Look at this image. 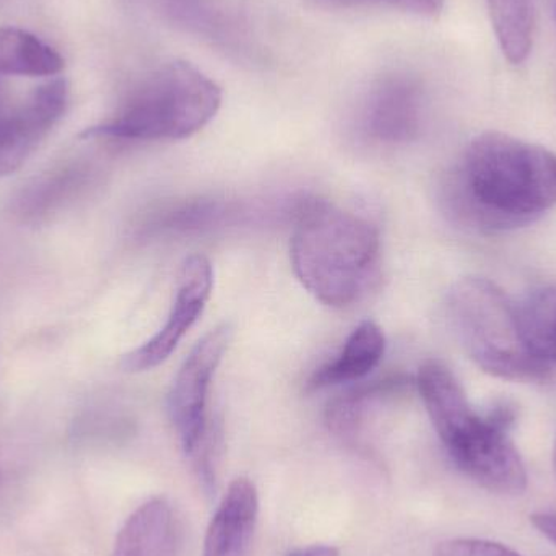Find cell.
<instances>
[{
  "instance_id": "1",
  "label": "cell",
  "mask_w": 556,
  "mask_h": 556,
  "mask_svg": "<svg viewBox=\"0 0 556 556\" xmlns=\"http://www.w3.org/2000/svg\"><path fill=\"white\" fill-rule=\"evenodd\" d=\"M443 202L453 220L479 233L534 224L556 207V155L506 134H482L447 173Z\"/></svg>"
},
{
  "instance_id": "2",
  "label": "cell",
  "mask_w": 556,
  "mask_h": 556,
  "mask_svg": "<svg viewBox=\"0 0 556 556\" xmlns=\"http://www.w3.org/2000/svg\"><path fill=\"white\" fill-rule=\"evenodd\" d=\"M415 386L441 443L467 477L498 495L526 492L528 470L509 438L518 417L509 402L479 414L453 371L437 359L420 366Z\"/></svg>"
},
{
  "instance_id": "3",
  "label": "cell",
  "mask_w": 556,
  "mask_h": 556,
  "mask_svg": "<svg viewBox=\"0 0 556 556\" xmlns=\"http://www.w3.org/2000/svg\"><path fill=\"white\" fill-rule=\"evenodd\" d=\"M290 254L301 285L319 303L342 309L362 300L378 276L381 237L368 218L311 199L298 208Z\"/></svg>"
},
{
  "instance_id": "4",
  "label": "cell",
  "mask_w": 556,
  "mask_h": 556,
  "mask_svg": "<svg viewBox=\"0 0 556 556\" xmlns=\"http://www.w3.org/2000/svg\"><path fill=\"white\" fill-rule=\"evenodd\" d=\"M222 88L185 61H168L146 75L113 116L88 127L84 139L173 142L204 129L222 106Z\"/></svg>"
},
{
  "instance_id": "5",
  "label": "cell",
  "mask_w": 556,
  "mask_h": 556,
  "mask_svg": "<svg viewBox=\"0 0 556 556\" xmlns=\"http://www.w3.org/2000/svg\"><path fill=\"white\" fill-rule=\"evenodd\" d=\"M454 337L483 371L506 381H547L552 368L526 345L516 306L483 277L457 281L446 300Z\"/></svg>"
},
{
  "instance_id": "6",
  "label": "cell",
  "mask_w": 556,
  "mask_h": 556,
  "mask_svg": "<svg viewBox=\"0 0 556 556\" xmlns=\"http://www.w3.org/2000/svg\"><path fill=\"white\" fill-rule=\"evenodd\" d=\"M231 339L230 324H222L205 333L182 363L169 391V418L188 456H202L207 441L208 394Z\"/></svg>"
},
{
  "instance_id": "7",
  "label": "cell",
  "mask_w": 556,
  "mask_h": 556,
  "mask_svg": "<svg viewBox=\"0 0 556 556\" xmlns=\"http://www.w3.org/2000/svg\"><path fill=\"white\" fill-rule=\"evenodd\" d=\"M214 288V269L202 254L189 256L179 269L176 296L165 326L142 345L123 356L121 368L142 372L165 363L186 333L198 323Z\"/></svg>"
},
{
  "instance_id": "8",
  "label": "cell",
  "mask_w": 556,
  "mask_h": 556,
  "mask_svg": "<svg viewBox=\"0 0 556 556\" xmlns=\"http://www.w3.org/2000/svg\"><path fill=\"white\" fill-rule=\"evenodd\" d=\"M424 121L421 81L405 72H389L366 93L359 108L358 127L372 142L401 146L420 136Z\"/></svg>"
},
{
  "instance_id": "9",
  "label": "cell",
  "mask_w": 556,
  "mask_h": 556,
  "mask_svg": "<svg viewBox=\"0 0 556 556\" xmlns=\"http://www.w3.org/2000/svg\"><path fill=\"white\" fill-rule=\"evenodd\" d=\"M68 85L52 77L22 103L0 108V176L16 172L67 108Z\"/></svg>"
},
{
  "instance_id": "10",
  "label": "cell",
  "mask_w": 556,
  "mask_h": 556,
  "mask_svg": "<svg viewBox=\"0 0 556 556\" xmlns=\"http://www.w3.org/2000/svg\"><path fill=\"white\" fill-rule=\"evenodd\" d=\"M260 518V495L250 479H235L218 505L207 534L204 556H247Z\"/></svg>"
},
{
  "instance_id": "11",
  "label": "cell",
  "mask_w": 556,
  "mask_h": 556,
  "mask_svg": "<svg viewBox=\"0 0 556 556\" xmlns=\"http://www.w3.org/2000/svg\"><path fill=\"white\" fill-rule=\"evenodd\" d=\"M113 556H179L175 513L155 498L132 513L117 534Z\"/></svg>"
},
{
  "instance_id": "12",
  "label": "cell",
  "mask_w": 556,
  "mask_h": 556,
  "mask_svg": "<svg viewBox=\"0 0 556 556\" xmlns=\"http://www.w3.org/2000/svg\"><path fill=\"white\" fill-rule=\"evenodd\" d=\"M384 353L386 337L381 327L372 320H363L350 333L342 352L311 376L307 389L319 391L362 381L381 363Z\"/></svg>"
},
{
  "instance_id": "13",
  "label": "cell",
  "mask_w": 556,
  "mask_h": 556,
  "mask_svg": "<svg viewBox=\"0 0 556 556\" xmlns=\"http://www.w3.org/2000/svg\"><path fill=\"white\" fill-rule=\"evenodd\" d=\"M65 62L48 42L15 26L0 28V77H48L61 74Z\"/></svg>"
},
{
  "instance_id": "14",
  "label": "cell",
  "mask_w": 556,
  "mask_h": 556,
  "mask_svg": "<svg viewBox=\"0 0 556 556\" xmlns=\"http://www.w3.org/2000/svg\"><path fill=\"white\" fill-rule=\"evenodd\" d=\"M526 345L545 365H556V283L535 288L516 306Z\"/></svg>"
},
{
  "instance_id": "15",
  "label": "cell",
  "mask_w": 556,
  "mask_h": 556,
  "mask_svg": "<svg viewBox=\"0 0 556 556\" xmlns=\"http://www.w3.org/2000/svg\"><path fill=\"white\" fill-rule=\"evenodd\" d=\"M503 54L522 64L531 54L534 13L531 0H486Z\"/></svg>"
},
{
  "instance_id": "16",
  "label": "cell",
  "mask_w": 556,
  "mask_h": 556,
  "mask_svg": "<svg viewBox=\"0 0 556 556\" xmlns=\"http://www.w3.org/2000/svg\"><path fill=\"white\" fill-rule=\"evenodd\" d=\"M88 173L81 168H62L36 179L23 189L16 201L18 214L26 220H38L61 207L84 185Z\"/></svg>"
},
{
  "instance_id": "17",
  "label": "cell",
  "mask_w": 556,
  "mask_h": 556,
  "mask_svg": "<svg viewBox=\"0 0 556 556\" xmlns=\"http://www.w3.org/2000/svg\"><path fill=\"white\" fill-rule=\"evenodd\" d=\"M327 5L339 9H359V7H386V9L399 10L410 13L421 18H434L444 9V0H320Z\"/></svg>"
},
{
  "instance_id": "18",
  "label": "cell",
  "mask_w": 556,
  "mask_h": 556,
  "mask_svg": "<svg viewBox=\"0 0 556 556\" xmlns=\"http://www.w3.org/2000/svg\"><path fill=\"white\" fill-rule=\"evenodd\" d=\"M437 556H521L508 545L486 539L459 538L440 542Z\"/></svg>"
},
{
  "instance_id": "19",
  "label": "cell",
  "mask_w": 556,
  "mask_h": 556,
  "mask_svg": "<svg viewBox=\"0 0 556 556\" xmlns=\"http://www.w3.org/2000/svg\"><path fill=\"white\" fill-rule=\"evenodd\" d=\"M531 525L556 545V511H539L531 515Z\"/></svg>"
},
{
  "instance_id": "20",
  "label": "cell",
  "mask_w": 556,
  "mask_h": 556,
  "mask_svg": "<svg viewBox=\"0 0 556 556\" xmlns=\"http://www.w3.org/2000/svg\"><path fill=\"white\" fill-rule=\"evenodd\" d=\"M287 556H339V552L329 545H311V547L298 548Z\"/></svg>"
},
{
  "instance_id": "21",
  "label": "cell",
  "mask_w": 556,
  "mask_h": 556,
  "mask_svg": "<svg viewBox=\"0 0 556 556\" xmlns=\"http://www.w3.org/2000/svg\"><path fill=\"white\" fill-rule=\"evenodd\" d=\"M554 470L556 476V440H555V446H554Z\"/></svg>"
}]
</instances>
